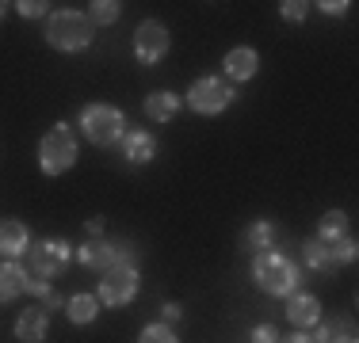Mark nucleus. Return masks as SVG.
I'll list each match as a JSON object with an SVG mask.
<instances>
[{
  "mask_svg": "<svg viewBox=\"0 0 359 343\" xmlns=\"http://www.w3.org/2000/svg\"><path fill=\"white\" fill-rule=\"evenodd\" d=\"M123 157L130 160V164H145V160L157 157V141L142 130H130V134H123Z\"/></svg>",
  "mask_w": 359,
  "mask_h": 343,
  "instance_id": "15",
  "label": "nucleus"
},
{
  "mask_svg": "<svg viewBox=\"0 0 359 343\" xmlns=\"http://www.w3.org/2000/svg\"><path fill=\"white\" fill-rule=\"evenodd\" d=\"M23 290H27V271L20 263H0V305L20 298Z\"/></svg>",
  "mask_w": 359,
  "mask_h": 343,
  "instance_id": "16",
  "label": "nucleus"
},
{
  "mask_svg": "<svg viewBox=\"0 0 359 343\" xmlns=\"http://www.w3.org/2000/svg\"><path fill=\"white\" fill-rule=\"evenodd\" d=\"M252 343H279L276 324H256V328H252Z\"/></svg>",
  "mask_w": 359,
  "mask_h": 343,
  "instance_id": "26",
  "label": "nucleus"
},
{
  "mask_svg": "<svg viewBox=\"0 0 359 343\" xmlns=\"http://www.w3.org/2000/svg\"><path fill=\"white\" fill-rule=\"evenodd\" d=\"M229 99H233V88L218 76H203L187 88V107L199 111V115H218V111L229 107Z\"/></svg>",
  "mask_w": 359,
  "mask_h": 343,
  "instance_id": "5",
  "label": "nucleus"
},
{
  "mask_svg": "<svg viewBox=\"0 0 359 343\" xmlns=\"http://www.w3.org/2000/svg\"><path fill=\"white\" fill-rule=\"evenodd\" d=\"M39 164L46 176H62V172H69L76 164V137L65 122H57L54 130L42 137L39 145Z\"/></svg>",
  "mask_w": 359,
  "mask_h": 343,
  "instance_id": "4",
  "label": "nucleus"
},
{
  "mask_svg": "<svg viewBox=\"0 0 359 343\" xmlns=\"http://www.w3.org/2000/svg\"><path fill=\"white\" fill-rule=\"evenodd\" d=\"M84 225H88V233H92V237H100V233H104V218H88Z\"/></svg>",
  "mask_w": 359,
  "mask_h": 343,
  "instance_id": "30",
  "label": "nucleus"
},
{
  "mask_svg": "<svg viewBox=\"0 0 359 343\" xmlns=\"http://www.w3.org/2000/svg\"><path fill=\"white\" fill-rule=\"evenodd\" d=\"M332 255H337V263H352L355 260V240L344 237V240H340V248H332Z\"/></svg>",
  "mask_w": 359,
  "mask_h": 343,
  "instance_id": "27",
  "label": "nucleus"
},
{
  "mask_svg": "<svg viewBox=\"0 0 359 343\" xmlns=\"http://www.w3.org/2000/svg\"><path fill=\"white\" fill-rule=\"evenodd\" d=\"M256 65H260V57H256V50H249V46L229 50V54H226V62H222V69H226V76H229V80H237V84L252 80V76H256Z\"/></svg>",
  "mask_w": 359,
  "mask_h": 343,
  "instance_id": "10",
  "label": "nucleus"
},
{
  "mask_svg": "<svg viewBox=\"0 0 359 343\" xmlns=\"http://www.w3.org/2000/svg\"><path fill=\"white\" fill-rule=\"evenodd\" d=\"M252 279L260 282V290H268V294H290L298 282V267L287 260L283 252H276V248H268V252L256 255L252 263Z\"/></svg>",
  "mask_w": 359,
  "mask_h": 343,
  "instance_id": "2",
  "label": "nucleus"
},
{
  "mask_svg": "<svg viewBox=\"0 0 359 343\" xmlns=\"http://www.w3.org/2000/svg\"><path fill=\"white\" fill-rule=\"evenodd\" d=\"M46 332H50L46 309H27V313H20V321H15V336H20V343H42Z\"/></svg>",
  "mask_w": 359,
  "mask_h": 343,
  "instance_id": "13",
  "label": "nucleus"
},
{
  "mask_svg": "<svg viewBox=\"0 0 359 343\" xmlns=\"http://www.w3.org/2000/svg\"><path fill=\"white\" fill-rule=\"evenodd\" d=\"M302 263L310 271H318V274H332V271L340 267L337 255H332V244H325V240H318V237L302 244Z\"/></svg>",
  "mask_w": 359,
  "mask_h": 343,
  "instance_id": "12",
  "label": "nucleus"
},
{
  "mask_svg": "<svg viewBox=\"0 0 359 343\" xmlns=\"http://www.w3.org/2000/svg\"><path fill=\"white\" fill-rule=\"evenodd\" d=\"M344 237H348V214L344 210H329L318 221V240H325V244L337 248V240H344Z\"/></svg>",
  "mask_w": 359,
  "mask_h": 343,
  "instance_id": "19",
  "label": "nucleus"
},
{
  "mask_svg": "<svg viewBox=\"0 0 359 343\" xmlns=\"http://www.w3.org/2000/svg\"><path fill=\"white\" fill-rule=\"evenodd\" d=\"M76 260L84 263V267H96V271H111L115 263H134V252L126 244H115V240H88V244L76 248Z\"/></svg>",
  "mask_w": 359,
  "mask_h": 343,
  "instance_id": "6",
  "label": "nucleus"
},
{
  "mask_svg": "<svg viewBox=\"0 0 359 343\" xmlns=\"http://www.w3.org/2000/svg\"><path fill=\"white\" fill-rule=\"evenodd\" d=\"M15 8H20L23 20H39V15H46L50 4H42V0H23V4H15Z\"/></svg>",
  "mask_w": 359,
  "mask_h": 343,
  "instance_id": "25",
  "label": "nucleus"
},
{
  "mask_svg": "<svg viewBox=\"0 0 359 343\" xmlns=\"http://www.w3.org/2000/svg\"><path fill=\"white\" fill-rule=\"evenodd\" d=\"M279 12H283V20L298 23V20H306V12H310V4H302V0H283V4H279Z\"/></svg>",
  "mask_w": 359,
  "mask_h": 343,
  "instance_id": "24",
  "label": "nucleus"
},
{
  "mask_svg": "<svg viewBox=\"0 0 359 343\" xmlns=\"http://www.w3.org/2000/svg\"><path fill=\"white\" fill-rule=\"evenodd\" d=\"M81 130L92 145H115L126 130V118L111 103H92V107L81 111Z\"/></svg>",
  "mask_w": 359,
  "mask_h": 343,
  "instance_id": "3",
  "label": "nucleus"
},
{
  "mask_svg": "<svg viewBox=\"0 0 359 343\" xmlns=\"http://www.w3.org/2000/svg\"><path fill=\"white\" fill-rule=\"evenodd\" d=\"M321 12H329V15H340V12H348V4L344 0H337V4H332V0H325V4H318Z\"/></svg>",
  "mask_w": 359,
  "mask_h": 343,
  "instance_id": "29",
  "label": "nucleus"
},
{
  "mask_svg": "<svg viewBox=\"0 0 359 343\" xmlns=\"http://www.w3.org/2000/svg\"><path fill=\"white\" fill-rule=\"evenodd\" d=\"M69 252L73 248L57 237L39 240V244L31 248V274H35V279H54V274H62L65 263H69Z\"/></svg>",
  "mask_w": 359,
  "mask_h": 343,
  "instance_id": "8",
  "label": "nucleus"
},
{
  "mask_svg": "<svg viewBox=\"0 0 359 343\" xmlns=\"http://www.w3.org/2000/svg\"><path fill=\"white\" fill-rule=\"evenodd\" d=\"M134 294H138V267L134 263H115L100 282V298L107 305H130Z\"/></svg>",
  "mask_w": 359,
  "mask_h": 343,
  "instance_id": "7",
  "label": "nucleus"
},
{
  "mask_svg": "<svg viewBox=\"0 0 359 343\" xmlns=\"http://www.w3.org/2000/svg\"><path fill=\"white\" fill-rule=\"evenodd\" d=\"M27 248V225L23 221H0V252L4 255H20Z\"/></svg>",
  "mask_w": 359,
  "mask_h": 343,
  "instance_id": "18",
  "label": "nucleus"
},
{
  "mask_svg": "<svg viewBox=\"0 0 359 343\" xmlns=\"http://www.w3.org/2000/svg\"><path fill=\"white\" fill-rule=\"evenodd\" d=\"M46 42L62 54H76L92 42V23L81 12H54L46 20Z\"/></svg>",
  "mask_w": 359,
  "mask_h": 343,
  "instance_id": "1",
  "label": "nucleus"
},
{
  "mask_svg": "<svg viewBox=\"0 0 359 343\" xmlns=\"http://www.w3.org/2000/svg\"><path fill=\"white\" fill-rule=\"evenodd\" d=\"M134 54H138L142 65L165 62V54H168V27L165 23H157V20L138 23V31H134Z\"/></svg>",
  "mask_w": 359,
  "mask_h": 343,
  "instance_id": "9",
  "label": "nucleus"
},
{
  "mask_svg": "<svg viewBox=\"0 0 359 343\" xmlns=\"http://www.w3.org/2000/svg\"><path fill=\"white\" fill-rule=\"evenodd\" d=\"M313 343H355V328H352V321H325L321 324V332H318V340Z\"/></svg>",
  "mask_w": 359,
  "mask_h": 343,
  "instance_id": "21",
  "label": "nucleus"
},
{
  "mask_svg": "<svg viewBox=\"0 0 359 343\" xmlns=\"http://www.w3.org/2000/svg\"><path fill=\"white\" fill-rule=\"evenodd\" d=\"M0 20H4V4H0Z\"/></svg>",
  "mask_w": 359,
  "mask_h": 343,
  "instance_id": "32",
  "label": "nucleus"
},
{
  "mask_svg": "<svg viewBox=\"0 0 359 343\" xmlns=\"http://www.w3.org/2000/svg\"><path fill=\"white\" fill-rule=\"evenodd\" d=\"M165 321H168V324L184 321V305H176V302H165Z\"/></svg>",
  "mask_w": 359,
  "mask_h": 343,
  "instance_id": "28",
  "label": "nucleus"
},
{
  "mask_svg": "<svg viewBox=\"0 0 359 343\" xmlns=\"http://www.w3.org/2000/svg\"><path fill=\"white\" fill-rule=\"evenodd\" d=\"M118 12H123V4H115V0H96V4L88 8V23H100V27H111V23L118 20Z\"/></svg>",
  "mask_w": 359,
  "mask_h": 343,
  "instance_id": "22",
  "label": "nucleus"
},
{
  "mask_svg": "<svg viewBox=\"0 0 359 343\" xmlns=\"http://www.w3.org/2000/svg\"><path fill=\"white\" fill-rule=\"evenodd\" d=\"M176 111H180L176 92H153V96H145V115L153 122H168V118H176Z\"/></svg>",
  "mask_w": 359,
  "mask_h": 343,
  "instance_id": "17",
  "label": "nucleus"
},
{
  "mask_svg": "<svg viewBox=\"0 0 359 343\" xmlns=\"http://www.w3.org/2000/svg\"><path fill=\"white\" fill-rule=\"evenodd\" d=\"M279 343H313L306 332H294V336H287V340H279Z\"/></svg>",
  "mask_w": 359,
  "mask_h": 343,
  "instance_id": "31",
  "label": "nucleus"
},
{
  "mask_svg": "<svg viewBox=\"0 0 359 343\" xmlns=\"http://www.w3.org/2000/svg\"><path fill=\"white\" fill-rule=\"evenodd\" d=\"M268 248H276V225H271V221H252L241 233V252L260 255V252H268Z\"/></svg>",
  "mask_w": 359,
  "mask_h": 343,
  "instance_id": "14",
  "label": "nucleus"
},
{
  "mask_svg": "<svg viewBox=\"0 0 359 343\" xmlns=\"http://www.w3.org/2000/svg\"><path fill=\"white\" fill-rule=\"evenodd\" d=\"M65 313H69L73 324H92L96 313H100V302L92 294H73L69 302H65Z\"/></svg>",
  "mask_w": 359,
  "mask_h": 343,
  "instance_id": "20",
  "label": "nucleus"
},
{
  "mask_svg": "<svg viewBox=\"0 0 359 343\" xmlns=\"http://www.w3.org/2000/svg\"><path fill=\"white\" fill-rule=\"evenodd\" d=\"M287 321L294 324L298 332L302 328H310V324H318L321 321V302L313 294H294L287 302Z\"/></svg>",
  "mask_w": 359,
  "mask_h": 343,
  "instance_id": "11",
  "label": "nucleus"
},
{
  "mask_svg": "<svg viewBox=\"0 0 359 343\" xmlns=\"http://www.w3.org/2000/svg\"><path fill=\"white\" fill-rule=\"evenodd\" d=\"M138 343H180V340H176V332L168 328V324H145Z\"/></svg>",
  "mask_w": 359,
  "mask_h": 343,
  "instance_id": "23",
  "label": "nucleus"
}]
</instances>
